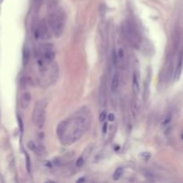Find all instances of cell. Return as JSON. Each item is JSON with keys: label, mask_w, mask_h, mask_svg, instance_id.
Returning <instances> with one entry per match:
<instances>
[{"label": "cell", "mask_w": 183, "mask_h": 183, "mask_svg": "<svg viewBox=\"0 0 183 183\" xmlns=\"http://www.w3.org/2000/svg\"><path fill=\"white\" fill-rule=\"evenodd\" d=\"M90 123V118L87 112H81L72 117L62 121L56 129L59 139L65 145H71L78 141L85 134Z\"/></svg>", "instance_id": "1"}, {"label": "cell", "mask_w": 183, "mask_h": 183, "mask_svg": "<svg viewBox=\"0 0 183 183\" xmlns=\"http://www.w3.org/2000/svg\"><path fill=\"white\" fill-rule=\"evenodd\" d=\"M66 22V15L63 9H58L49 14L48 24L53 34L56 37H60L65 31Z\"/></svg>", "instance_id": "2"}, {"label": "cell", "mask_w": 183, "mask_h": 183, "mask_svg": "<svg viewBox=\"0 0 183 183\" xmlns=\"http://www.w3.org/2000/svg\"><path fill=\"white\" fill-rule=\"evenodd\" d=\"M46 107H47V103L44 100L38 102L36 105L33 113V122L35 125L41 129L45 124L46 121Z\"/></svg>", "instance_id": "3"}, {"label": "cell", "mask_w": 183, "mask_h": 183, "mask_svg": "<svg viewBox=\"0 0 183 183\" xmlns=\"http://www.w3.org/2000/svg\"><path fill=\"white\" fill-rule=\"evenodd\" d=\"M125 28V34L126 37L129 39V42L135 47L136 48H138L139 46L141 45V39L140 36L138 32V31L136 30L135 27L131 24V23H127Z\"/></svg>", "instance_id": "4"}, {"label": "cell", "mask_w": 183, "mask_h": 183, "mask_svg": "<svg viewBox=\"0 0 183 183\" xmlns=\"http://www.w3.org/2000/svg\"><path fill=\"white\" fill-rule=\"evenodd\" d=\"M39 56L48 63L53 62L56 57V54L53 50L52 46L48 44L42 45L39 48Z\"/></svg>", "instance_id": "5"}, {"label": "cell", "mask_w": 183, "mask_h": 183, "mask_svg": "<svg viewBox=\"0 0 183 183\" xmlns=\"http://www.w3.org/2000/svg\"><path fill=\"white\" fill-rule=\"evenodd\" d=\"M48 24L45 21L40 22L38 26H37V28L35 30V37L38 39H48L49 38V31H48Z\"/></svg>", "instance_id": "6"}, {"label": "cell", "mask_w": 183, "mask_h": 183, "mask_svg": "<svg viewBox=\"0 0 183 183\" xmlns=\"http://www.w3.org/2000/svg\"><path fill=\"white\" fill-rule=\"evenodd\" d=\"M116 56V61H117V65H120L122 67H124L126 65V53L123 48H119L117 50V53L115 54Z\"/></svg>", "instance_id": "7"}, {"label": "cell", "mask_w": 183, "mask_h": 183, "mask_svg": "<svg viewBox=\"0 0 183 183\" xmlns=\"http://www.w3.org/2000/svg\"><path fill=\"white\" fill-rule=\"evenodd\" d=\"M182 67H183V49L180 53L178 62H177V65H176V69L174 71V75H173V77H174L175 80L180 79L181 71H182Z\"/></svg>", "instance_id": "8"}, {"label": "cell", "mask_w": 183, "mask_h": 183, "mask_svg": "<svg viewBox=\"0 0 183 183\" xmlns=\"http://www.w3.org/2000/svg\"><path fill=\"white\" fill-rule=\"evenodd\" d=\"M132 76H133V77H132V89H133V93H134V95L137 97V96H139V92H140L139 72H138V71H134Z\"/></svg>", "instance_id": "9"}, {"label": "cell", "mask_w": 183, "mask_h": 183, "mask_svg": "<svg viewBox=\"0 0 183 183\" xmlns=\"http://www.w3.org/2000/svg\"><path fill=\"white\" fill-rule=\"evenodd\" d=\"M28 146L31 151L36 153L38 155H45L44 154L46 152H45V149H44L43 146H40L39 145L36 144L34 141H30L28 143Z\"/></svg>", "instance_id": "10"}, {"label": "cell", "mask_w": 183, "mask_h": 183, "mask_svg": "<svg viewBox=\"0 0 183 183\" xmlns=\"http://www.w3.org/2000/svg\"><path fill=\"white\" fill-rule=\"evenodd\" d=\"M99 104L101 107L105 106L106 104V85H105L104 82H102L99 90Z\"/></svg>", "instance_id": "11"}, {"label": "cell", "mask_w": 183, "mask_h": 183, "mask_svg": "<svg viewBox=\"0 0 183 183\" xmlns=\"http://www.w3.org/2000/svg\"><path fill=\"white\" fill-rule=\"evenodd\" d=\"M31 95L29 92H24L21 97V106L22 109H26L31 104Z\"/></svg>", "instance_id": "12"}, {"label": "cell", "mask_w": 183, "mask_h": 183, "mask_svg": "<svg viewBox=\"0 0 183 183\" xmlns=\"http://www.w3.org/2000/svg\"><path fill=\"white\" fill-rule=\"evenodd\" d=\"M119 85H120V80H119V73L118 71H115L113 77H112V80H111V89H112V92H116L118 90Z\"/></svg>", "instance_id": "13"}, {"label": "cell", "mask_w": 183, "mask_h": 183, "mask_svg": "<svg viewBox=\"0 0 183 183\" xmlns=\"http://www.w3.org/2000/svg\"><path fill=\"white\" fill-rule=\"evenodd\" d=\"M56 6H57V0H48V9L49 10V13L56 11Z\"/></svg>", "instance_id": "14"}, {"label": "cell", "mask_w": 183, "mask_h": 183, "mask_svg": "<svg viewBox=\"0 0 183 183\" xmlns=\"http://www.w3.org/2000/svg\"><path fill=\"white\" fill-rule=\"evenodd\" d=\"M123 174V168L122 167H119L115 170L114 173V176H113V179L114 180H120V178L122 176Z\"/></svg>", "instance_id": "15"}, {"label": "cell", "mask_w": 183, "mask_h": 183, "mask_svg": "<svg viewBox=\"0 0 183 183\" xmlns=\"http://www.w3.org/2000/svg\"><path fill=\"white\" fill-rule=\"evenodd\" d=\"M171 122V114H168L165 118H164V120L163 121V122H162V126L163 127H167L169 124H170V122Z\"/></svg>", "instance_id": "16"}, {"label": "cell", "mask_w": 183, "mask_h": 183, "mask_svg": "<svg viewBox=\"0 0 183 183\" xmlns=\"http://www.w3.org/2000/svg\"><path fill=\"white\" fill-rule=\"evenodd\" d=\"M140 157L144 160V161H148L151 157V154L148 152H143L140 154Z\"/></svg>", "instance_id": "17"}, {"label": "cell", "mask_w": 183, "mask_h": 183, "mask_svg": "<svg viewBox=\"0 0 183 183\" xmlns=\"http://www.w3.org/2000/svg\"><path fill=\"white\" fill-rule=\"evenodd\" d=\"M84 161H85V160H84L83 156L79 157L78 160L76 161V166H77V167H81V166L84 164Z\"/></svg>", "instance_id": "18"}, {"label": "cell", "mask_w": 183, "mask_h": 183, "mask_svg": "<svg viewBox=\"0 0 183 183\" xmlns=\"http://www.w3.org/2000/svg\"><path fill=\"white\" fill-rule=\"evenodd\" d=\"M25 157H26V166H27L28 171H31V162H30V157L27 153H25Z\"/></svg>", "instance_id": "19"}, {"label": "cell", "mask_w": 183, "mask_h": 183, "mask_svg": "<svg viewBox=\"0 0 183 183\" xmlns=\"http://www.w3.org/2000/svg\"><path fill=\"white\" fill-rule=\"evenodd\" d=\"M106 112L105 111H104V112H102L101 114H100V117H99V119H100V122H105V118H106Z\"/></svg>", "instance_id": "20"}, {"label": "cell", "mask_w": 183, "mask_h": 183, "mask_svg": "<svg viewBox=\"0 0 183 183\" xmlns=\"http://www.w3.org/2000/svg\"><path fill=\"white\" fill-rule=\"evenodd\" d=\"M107 128H108L107 122H105L104 125H103V129H102V133H103V135H105V134L107 133Z\"/></svg>", "instance_id": "21"}, {"label": "cell", "mask_w": 183, "mask_h": 183, "mask_svg": "<svg viewBox=\"0 0 183 183\" xmlns=\"http://www.w3.org/2000/svg\"><path fill=\"white\" fill-rule=\"evenodd\" d=\"M107 118H108L109 122H113V121H114V114H109Z\"/></svg>", "instance_id": "22"}, {"label": "cell", "mask_w": 183, "mask_h": 183, "mask_svg": "<svg viewBox=\"0 0 183 183\" xmlns=\"http://www.w3.org/2000/svg\"><path fill=\"white\" fill-rule=\"evenodd\" d=\"M3 1H4V0H0V3H2Z\"/></svg>", "instance_id": "23"}, {"label": "cell", "mask_w": 183, "mask_h": 183, "mask_svg": "<svg viewBox=\"0 0 183 183\" xmlns=\"http://www.w3.org/2000/svg\"><path fill=\"white\" fill-rule=\"evenodd\" d=\"M182 139H183V135H182Z\"/></svg>", "instance_id": "24"}]
</instances>
